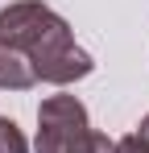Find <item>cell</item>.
Returning a JSON list of instances; mask_svg holds the SVG:
<instances>
[{
	"instance_id": "1",
	"label": "cell",
	"mask_w": 149,
	"mask_h": 153,
	"mask_svg": "<svg viewBox=\"0 0 149 153\" xmlns=\"http://www.w3.org/2000/svg\"><path fill=\"white\" fill-rule=\"evenodd\" d=\"M0 46L21 50L37 71V83H54V87L87 79L95 66L91 54L74 46L71 25L42 0H17L0 8Z\"/></svg>"
},
{
	"instance_id": "2",
	"label": "cell",
	"mask_w": 149,
	"mask_h": 153,
	"mask_svg": "<svg viewBox=\"0 0 149 153\" xmlns=\"http://www.w3.org/2000/svg\"><path fill=\"white\" fill-rule=\"evenodd\" d=\"M37 153H116V141L91 128L74 95H50L37 108Z\"/></svg>"
},
{
	"instance_id": "3",
	"label": "cell",
	"mask_w": 149,
	"mask_h": 153,
	"mask_svg": "<svg viewBox=\"0 0 149 153\" xmlns=\"http://www.w3.org/2000/svg\"><path fill=\"white\" fill-rule=\"evenodd\" d=\"M33 83H37V71L29 66V58L21 50L0 46V87L4 91H29Z\"/></svg>"
},
{
	"instance_id": "4",
	"label": "cell",
	"mask_w": 149,
	"mask_h": 153,
	"mask_svg": "<svg viewBox=\"0 0 149 153\" xmlns=\"http://www.w3.org/2000/svg\"><path fill=\"white\" fill-rule=\"evenodd\" d=\"M0 153H29V145H25L21 128L13 124L8 116H0Z\"/></svg>"
},
{
	"instance_id": "5",
	"label": "cell",
	"mask_w": 149,
	"mask_h": 153,
	"mask_svg": "<svg viewBox=\"0 0 149 153\" xmlns=\"http://www.w3.org/2000/svg\"><path fill=\"white\" fill-rule=\"evenodd\" d=\"M116 153H149V145L133 132V137H124V141H116Z\"/></svg>"
},
{
	"instance_id": "6",
	"label": "cell",
	"mask_w": 149,
	"mask_h": 153,
	"mask_svg": "<svg viewBox=\"0 0 149 153\" xmlns=\"http://www.w3.org/2000/svg\"><path fill=\"white\" fill-rule=\"evenodd\" d=\"M137 137H141V141H145V145H149V116H145V120H141V128H137Z\"/></svg>"
}]
</instances>
